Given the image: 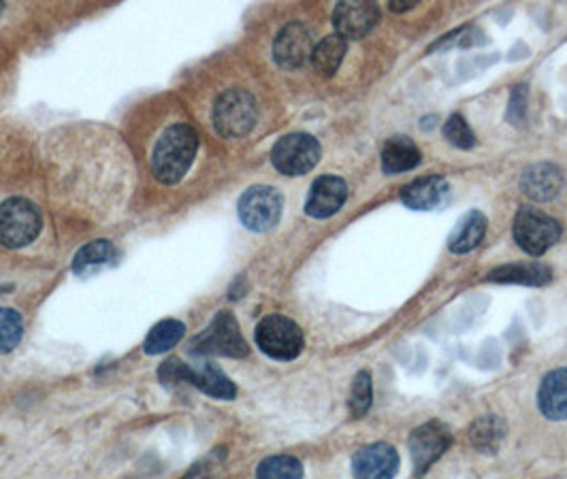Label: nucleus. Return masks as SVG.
Returning <instances> with one entry per match:
<instances>
[{
	"label": "nucleus",
	"mask_w": 567,
	"mask_h": 479,
	"mask_svg": "<svg viewBox=\"0 0 567 479\" xmlns=\"http://www.w3.org/2000/svg\"><path fill=\"white\" fill-rule=\"evenodd\" d=\"M199 137L186 124H175L164 130L152 154V171L162 184H177L197 156Z\"/></svg>",
	"instance_id": "f257e3e1"
},
{
	"label": "nucleus",
	"mask_w": 567,
	"mask_h": 479,
	"mask_svg": "<svg viewBox=\"0 0 567 479\" xmlns=\"http://www.w3.org/2000/svg\"><path fill=\"white\" fill-rule=\"evenodd\" d=\"M188 350L195 357H229V359L247 357V343L243 339L238 319L231 312L218 314L207 326V330H202L199 337L190 341Z\"/></svg>",
	"instance_id": "f03ea898"
},
{
	"label": "nucleus",
	"mask_w": 567,
	"mask_h": 479,
	"mask_svg": "<svg viewBox=\"0 0 567 479\" xmlns=\"http://www.w3.org/2000/svg\"><path fill=\"white\" fill-rule=\"evenodd\" d=\"M216 130L227 139H240L256 124V101L250 92L233 87L227 90L213 107Z\"/></svg>",
	"instance_id": "7ed1b4c3"
},
{
	"label": "nucleus",
	"mask_w": 567,
	"mask_h": 479,
	"mask_svg": "<svg viewBox=\"0 0 567 479\" xmlns=\"http://www.w3.org/2000/svg\"><path fill=\"white\" fill-rule=\"evenodd\" d=\"M512 233H514L517 245L525 254L542 256L559 241L562 226L557 224V220H553L544 211H540L535 207H523L514 218Z\"/></svg>",
	"instance_id": "20e7f679"
},
{
	"label": "nucleus",
	"mask_w": 567,
	"mask_h": 479,
	"mask_svg": "<svg viewBox=\"0 0 567 479\" xmlns=\"http://www.w3.org/2000/svg\"><path fill=\"white\" fill-rule=\"evenodd\" d=\"M40 231L39 209L26 199H9L0 205V243L18 249L37 240Z\"/></svg>",
	"instance_id": "39448f33"
},
{
	"label": "nucleus",
	"mask_w": 567,
	"mask_h": 479,
	"mask_svg": "<svg viewBox=\"0 0 567 479\" xmlns=\"http://www.w3.org/2000/svg\"><path fill=\"white\" fill-rule=\"evenodd\" d=\"M256 346L269 359L294 360L303 350V332L292 319L267 316L256 326Z\"/></svg>",
	"instance_id": "423d86ee"
},
{
	"label": "nucleus",
	"mask_w": 567,
	"mask_h": 479,
	"mask_svg": "<svg viewBox=\"0 0 567 479\" xmlns=\"http://www.w3.org/2000/svg\"><path fill=\"white\" fill-rule=\"evenodd\" d=\"M284 199L276 188L254 186L240 200L243 226L254 233L271 231L282 218Z\"/></svg>",
	"instance_id": "0eeeda50"
},
{
	"label": "nucleus",
	"mask_w": 567,
	"mask_h": 479,
	"mask_svg": "<svg viewBox=\"0 0 567 479\" xmlns=\"http://www.w3.org/2000/svg\"><path fill=\"white\" fill-rule=\"evenodd\" d=\"M271 160L284 175H305L321 160V143L312 135L292 132L276 143Z\"/></svg>",
	"instance_id": "6e6552de"
},
{
	"label": "nucleus",
	"mask_w": 567,
	"mask_h": 479,
	"mask_svg": "<svg viewBox=\"0 0 567 479\" xmlns=\"http://www.w3.org/2000/svg\"><path fill=\"white\" fill-rule=\"evenodd\" d=\"M452 443V435L442 422H427L418 427L409 437V454L416 478H423Z\"/></svg>",
	"instance_id": "1a4fd4ad"
},
{
	"label": "nucleus",
	"mask_w": 567,
	"mask_h": 479,
	"mask_svg": "<svg viewBox=\"0 0 567 479\" xmlns=\"http://www.w3.org/2000/svg\"><path fill=\"white\" fill-rule=\"evenodd\" d=\"M380 22V9L375 2L352 0L339 2L333 13L335 31L342 39H363Z\"/></svg>",
	"instance_id": "9d476101"
},
{
	"label": "nucleus",
	"mask_w": 567,
	"mask_h": 479,
	"mask_svg": "<svg viewBox=\"0 0 567 479\" xmlns=\"http://www.w3.org/2000/svg\"><path fill=\"white\" fill-rule=\"evenodd\" d=\"M312 51H314V35L305 24H299V22L284 26L274 43V58L286 71H294L303 67L308 58H312Z\"/></svg>",
	"instance_id": "9b49d317"
},
{
	"label": "nucleus",
	"mask_w": 567,
	"mask_h": 479,
	"mask_svg": "<svg viewBox=\"0 0 567 479\" xmlns=\"http://www.w3.org/2000/svg\"><path fill=\"white\" fill-rule=\"evenodd\" d=\"M400 471V454L389 443H371L352 458L355 479H393Z\"/></svg>",
	"instance_id": "f8f14e48"
},
{
	"label": "nucleus",
	"mask_w": 567,
	"mask_h": 479,
	"mask_svg": "<svg viewBox=\"0 0 567 479\" xmlns=\"http://www.w3.org/2000/svg\"><path fill=\"white\" fill-rule=\"evenodd\" d=\"M346 199H348L346 182L335 175H323L314 182V186L310 190V197L305 202V213L316 220L331 218L344 207Z\"/></svg>",
	"instance_id": "ddd939ff"
},
{
	"label": "nucleus",
	"mask_w": 567,
	"mask_h": 479,
	"mask_svg": "<svg viewBox=\"0 0 567 479\" xmlns=\"http://www.w3.org/2000/svg\"><path fill=\"white\" fill-rule=\"evenodd\" d=\"M188 384L213 399L231 400L238 397V386L209 360H199L188 366Z\"/></svg>",
	"instance_id": "4468645a"
},
{
	"label": "nucleus",
	"mask_w": 567,
	"mask_h": 479,
	"mask_svg": "<svg viewBox=\"0 0 567 479\" xmlns=\"http://www.w3.org/2000/svg\"><path fill=\"white\" fill-rule=\"evenodd\" d=\"M564 186V175L555 164H533L523 173L521 188L529 199L537 202L555 199Z\"/></svg>",
	"instance_id": "2eb2a0df"
},
{
	"label": "nucleus",
	"mask_w": 567,
	"mask_h": 479,
	"mask_svg": "<svg viewBox=\"0 0 567 479\" xmlns=\"http://www.w3.org/2000/svg\"><path fill=\"white\" fill-rule=\"evenodd\" d=\"M450 186L444 177H420L402 190L405 207L414 211H431L444 202Z\"/></svg>",
	"instance_id": "dca6fc26"
},
{
	"label": "nucleus",
	"mask_w": 567,
	"mask_h": 479,
	"mask_svg": "<svg viewBox=\"0 0 567 479\" xmlns=\"http://www.w3.org/2000/svg\"><path fill=\"white\" fill-rule=\"evenodd\" d=\"M537 405L548 420H567V369H557L544 377Z\"/></svg>",
	"instance_id": "f3484780"
},
{
	"label": "nucleus",
	"mask_w": 567,
	"mask_h": 479,
	"mask_svg": "<svg viewBox=\"0 0 567 479\" xmlns=\"http://www.w3.org/2000/svg\"><path fill=\"white\" fill-rule=\"evenodd\" d=\"M420 164V150L407 137H393L382 148V168L386 175L412 171Z\"/></svg>",
	"instance_id": "a211bd4d"
},
{
	"label": "nucleus",
	"mask_w": 567,
	"mask_h": 479,
	"mask_svg": "<svg viewBox=\"0 0 567 479\" xmlns=\"http://www.w3.org/2000/svg\"><path fill=\"white\" fill-rule=\"evenodd\" d=\"M486 233V218L481 211H470L467 215H463L459 220V224L454 226L450 240H448V247L454 254H467L472 249H476Z\"/></svg>",
	"instance_id": "6ab92c4d"
},
{
	"label": "nucleus",
	"mask_w": 567,
	"mask_h": 479,
	"mask_svg": "<svg viewBox=\"0 0 567 479\" xmlns=\"http://www.w3.org/2000/svg\"><path fill=\"white\" fill-rule=\"evenodd\" d=\"M553 278V271L546 265L540 262H519V265H506L499 269H493L488 273V281L499 283H523V285H544Z\"/></svg>",
	"instance_id": "aec40b11"
},
{
	"label": "nucleus",
	"mask_w": 567,
	"mask_h": 479,
	"mask_svg": "<svg viewBox=\"0 0 567 479\" xmlns=\"http://www.w3.org/2000/svg\"><path fill=\"white\" fill-rule=\"evenodd\" d=\"M116 258H118V252L109 241H92L78 252L76 262H73V271L80 273V276L96 273L99 269H105V267L114 265Z\"/></svg>",
	"instance_id": "412c9836"
},
{
	"label": "nucleus",
	"mask_w": 567,
	"mask_h": 479,
	"mask_svg": "<svg viewBox=\"0 0 567 479\" xmlns=\"http://www.w3.org/2000/svg\"><path fill=\"white\" fill-rule=\"evenodd\" d=\"M346 49H348V43L346 39H342L339 35H328L324 37L312 51V65L314 69L324 75V78H331L339 65L344 62V56H346Z\"/></svg>",
	"instance_id": "4be33fe9"
},
{
	"label": "nucleus",
	"mask_w": 567,
	"mask_h": 479,
	"mask_svg": "<svg viewBox=\"0 0 567 479\" xmlns=\"http://www.w3.org/2000/svg\"><path fill=\"white\" fill-rule=\"evenodd\" d=\"M184 332H186V328H184L182 322L162 319L150 330V335L146 339V354L157 357V354L169 352L171 348H175L182 341Z\"/></svg>",
	"instance_id": "5701e85b"
},
{
	"label": "nucleus",
	"mask_w": 567,
	"mask_h": 479,
	"mask_svg": "<svg viewBox=\"0 0 567 479\" xmlns=\"http://www.w3.org/2000/svg\"><path fill=\"white\" fill-rule=\"evenodd\" d=\"M506 437V424L497 416H485L472 424L470 440L481 452H495Z\"/></svg>",
	"instance_id": "b1692460"
},
{
	"label": "nucleus",
	"mask_w": 567,
	"mask_h": 479,
	"mask_svg": "<svg viewBox=\"0 0 567 479\" xmlns=\"http://www.w3.org/2000/svg\"><path fill=\"white\" fill-rule=\"evenodd\" d=\"M256 479H303V465L292 456H271L261 463Z\"/></svg>",
	"instance_id": "393cba45"
},
{
	"label": "nucleus",
	"mask_w": 567,
	"mask_h": 479,
	"mask_svg": "<svg viewBox=\"0 0 567 479\" xmlns=\"http://www.w3.org/2000/svg\"><path fill=\"white\" fill-rule=\"evenodd\" d=\"M24 335L22 316L13 309L0 307V354H7L18 348Z\"/></svg>",
	"instance_id": "a878e982"
},
{
	"label": "nucleus",
	"mask_w": 567,
	"mask_h": 479,
	"mask_svg": "<svg viewBox=\"0 0 567 479\" xmlns=\"http://www.w3.org/2000/svg\"><path fill=\"white\" fill-rule=\"evenodd\" d=\"M371 375L363 371L357 375L355 384H352V395H350V411L355 418H363L364 413L371 407Z\"/></svg>",
	"instance_id": "bb28decb"
},
{
	"label": "nucleus",
	"mask_w": 567,
	"mask_h": 479,
	"mask_svg": "<svg viewBox=\"0 0 567 479\" xmlns=\"http://www.w3.org/2000/svg\"><path fill=\"white\" fill-rule=\"evenodd\" d=\"M444 137L459 150H470L476 143V137L472 132V128L467 126V121L461 116H452L444 124Z\"/></svg>",
	"instance_id": "cd10ccee"
},
{
	"label": "nucleus",
	"mask_w": 567,
	"mask_h": 479,
	"mask_svg": "<svg viewBox=\"0 0 567 479\" xmlns=\"http://www.w3.org/2000/svg\"><path fill=\"white\" fill-rule=\"evenodd\" d=\"M525 103H526V87L525 85H517L514 90H512V101H510V120L517 121V112H521V118H523V114H525ZM512 121V124H514Z\"/></svg>",
	"instance_id": "c85d7f7f"
},
{
	"label": "nucleus",
	"mask_w": 567,
	"mask_h": 479,
	"mask_svg": "<svg viewBox=\"0 0 567 479\" xmlns=\"http://www.w3.org/2000/svg\"><path fill=\"white\" fill-rule=\"evenodd\" d=\"M414 7H416V2H412V0H402V2H393V4H391V9L397 11V13L407 11V9H414Z\"/></svg>",
	"instance_id": "c756f323"
},
{
	"label": "nucleus",
	"mask_w": 567,
	"mask_h": 479,
	"mask_svg": "<svg viewBox=\"0 0 567 479\" xmlns=\"http://www.w3.org/2000/svg\"><path fill=\"white\" fill-rule=\"evenodd\" d=\"M0 11H2V2H0Z\"/></svg>",
	"instance_id": "7c9ffc66"
}]
</instances>
